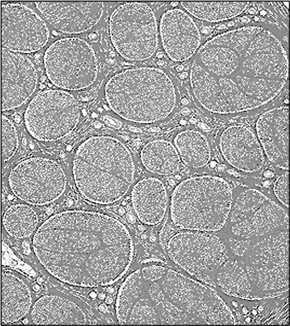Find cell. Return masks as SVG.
I'll return each instance as SVG.
<instances>
[{
    "label": "cell",
    "mask_w": 290,
    "mask_h": 326,
    "mask_svg": "<svg viewBox=\"0 0 290 326\" xmlns=\"http://www.w3.org/2000/svg\"><path fill=\"white\" fill-rule=\"evenodd\" d=\"M288 76L279 39L258 26L216 35L198 51L190 70L194 96L206 110L228 114L251 110L274 99Z\"/></svg>",
    "instance_id": "1"
},
{
    "label": "cell",
    "mask_w": 290,
    "mask_h": 326,
    "mask_svg": "<svg viewBox=\"0 0 290 326\" xmlns=\"http://www.w3.org/2000/svg\"><path fill=\"white\" fill-rule=\"evenodd\" d=\"M34 254L56 279L81 287L111 285L129 269L131 235L116 218L102 213L68 210L54 214L36 230Z\"/></svg>",
    "instance_id": "2"
},
{
    "label": "cell",
    "mask_w": 290,
    "mask_h": 326,
    "mask_svg": "<svg viewBox=\"0 0 290 326\" xmlns=\"http://www.w3.org/2000/svg\"><path fill=\"white\" fill-rule=\"evenodd\" d=\"M193 279L175 270L151 265L135 270L120 286L115 303L121 324H195Z\"/></svg>",
    "instance_id": "3"
},
{
    "label": "cell",
    "mask_w": 290,
    "mask_h": 326,
    "mask_svg": "<svg viewBox=\"0 0 290 326\" xmlns=\"http://www.w3.org/2000/svg\"><path fill=\"white\" fill-rule=\"evenodd\" d=\"M76 188L86 200L109 205L122 199L134 179L132 156L118 139L94 136L78 147L72 162Z\"/></svg>",
    "instance_id": "4"
},
{
    "label": "cell",
    "mask_w": 290,
    "mask_h": 326,
    "mask_svg": "<svg viewBox=\"0 0 290 326\" xmlns=\"http://www.w3.org/2000/svg\"><path fill=\"white\" fill-rule=\"evenodd\" d=\"M105 95L116 114L140 124L166 118L176 102L172 81L165 72L155 67L129 68L115 74L106 83Z\"/></svg>",
    "instance_id": "5"
},
{
    "label": "cell",
    "mask_w": 290,
    "mask_h": 326,
    "mask_svg": "<svg viewBox=\"0 0 290 326\" xmlns=\"http://www.w3.org/2000/svg\"><path fill=\"white\" fill-rule=\"evenodd\" d=\"M232 203L231 187L223 178L211 175L191 177L175 188L171 218L183 230L215 232L226 225Z\"/></svg>",
    "instance_id": "6"
},
{
    "label": "cell",
    "mask_w": 290,
    "mask_h": 326,
    "mask_svg": "<svg viewBox=\"0 0 290 326\" xmlns=\"http://www.w3.org/2000/svg\"><path fill=\"white\" fill-rule=\"evenodd\" d=\"M171 260L196 279L217 289L216 276L230 257L220 237L213 232L186 230L172 234L165 244Z\"/></svg>",
    "instance_id": "7"
},
{
    "label": "cell",
    "mask_w": 290,
    "mask_h": 326,
    "mask_svg": "<svg viewBox=\"0 0 290 326\" xmlns=\"http://www.w3.org/2000/svg\"><path fill=\"white\" fill-rule=\"evenodd\" d=\"M109 34L117 52L131 61H142L155 53L158 43L157 20L152 8L142 2L117 7L109 19Z\"/></svg>",
    "instance_id": "8"
},
{
    "label": "cell",
    "mask_w": 290,
    "mask_h": 326,
    "mask_svg": "<svg viewBox=\"0 0 290 326\" xmlns=\"http://www.w3.org/2000/svg\"><path fill=\"white\" fill-rule=\"evenodd\" d=\"M43 63L50 81L63 90L87 88L97 77L98 65L94 50L79 37H68L54 42L45 50Z\"/></svg>",
    "instance_id": "9"
},
{
    "label": "cell",
    "mask_w": 290,
    "mask_h": 326,
    "mask_svg": "<svg viewBox=\"0 0 290 326\" xmlns=\"http://www.w3.org/2000/svg\"><path fill=\"white\" fill-rule=\"evenodd\" d=\"M232 234L250 247L254 242L288 230L284 210L261 192H241L232 205L228 217Z\"/></svg>",
    "instance_id": "10"
},
{
    "label": "cell",
    "mask_w": 290,
    "mask_h": 326,
    "mask_svg": "<svg viewBox=\"0 0 290 326\" xmlns=\"http://www.w3.org/2000/svg\"><path fill=\"white\" fill-rule=\"evenodd\" d=\"M80 118L75 97L60 90H46L30 101L25 113L26 129L34 139L45 142L61 139L70 134Z\"/></svg>",
    "instance_id": "11"
},
{
    "label": "cell",
    "mask_w": 290,
    "mask_h": 326,
    "mask_svg": "<svg viewBox=\"0 0 290 326\" xmlns=\"http://www.w3.org/2000/svg\"><path fill=\"white\" fill-rule=\"evenodd\" d=\"M9 184L13 194L28 204L42 206L59 198L65 190L66 177L60 165L43 157H32L11 170Z\"/></svg>",
    "instance_id": "12"
},
{
    "label": "cell",
    "mask_w": 290,
    "mask_h": 326,
    "mask_svg": "<svg viewBox=\"0 0 290 326\" xmlns=\"http://www.w3.org/2000/svg\"><path fill=\"white\" fill-rule=\"evenodd\" d=\"M2 48L17 53H31L47 43L50 31L47 25L33 10L15 3L1 6Z\"/></svg>",
    "instance_id": "13"
},
{
    "label": "cell",
    "mask_w": 290,
    "mask_h": 326,
    "mask_svg": "<svg viewBox=\"0 0 290 326\" xmlns=\"http://www.w3.org/2000/svg\"><path fill=\"white\" fill-rule=\"evenodd\" d=\"M2 110L23 104L33 94L38 74L33 62L24 55L2 48Z\"/></svg>",
    "instance_id": "14"
},
{
    "label": "cell",
    "mask_w": 290,
    "mask_h": 326,
    "mask_svg": "<svg viewBox=\"0 0 290 326\" xmlns=\"http://www.w3.org/2000/svg\"><path fill=\"white\" fill-rule=\"evenodd\" d=\"M35 6L49 24L66 34H80L92 28L104 8L102 2H39Z\"/></svg>",
    "instance_id": "15"
},
{
    "label": "cell",
    "mask_w": 290,
    "mask_h": 326,
    "mask_svg": "<svg viewBox=\"0 0 290 326\" xmlns=\"http://www.w3.org/2000/svg\"><path fill=\"white\" fill-rule=\"evenodd\" d=\"M160 31L163 48L175 62L189 59L201 44L200 32L196 24L186 12L179 8L169 9L163 14Z\"/></svg>",
    "instance_id": "16"
},
{
    "label": "cell",
    "mask_w": 290,
    "mask_h": 326,
    "mask_svg": "<svg viewBox=\"0 0 290 326\" xmlns=\"http://www.w3.org/2000/svg\"><path fill=\"white\" fill-rule=\"evenodd\" d=\"M224 159L234 168L247 173L258 171L263 166V150L253 131L244 125L226 128L219 139Z\"/></svg>",
    "instance_id": "17"
},
{
    "label": "cell",
    "mask_w": 290,
    "mask_h": 326,
    "mask_svg": "<svg viewBox=\"0 0 290 326\" xmlns=\"http://www.w3.org/2000/svg\"><path fill=\"white\" fill-rule=\"evenodd\" d=\"M256 130L268 159L279 169L288 170V107H277L263 112L257 120Z\"/></svg>",
    "instance_id": "18"
},
{
    "label": "cell",
    "mask_w": 290,
    "mask_h": 326,
    "mask_svg": "<svg viewBox=\"0 0 290 326\" xmlns=\"http://www.w3.org/2000/svg\"><path fill=\"white\" fill-rule=\"evenodd\" d=\"M131 202L141 222L150 226L158 224L164 219L167 207L168 197L164 184L153 177L139 181L132 189Z\"/></svg>",
    "instance_id": "19"
},
{
    "label": "cell",
    "mask_w": 290,
    "mask_h": 326,
    "mask_svg": "<svg viewBox=\"0 0 290 326\" xmlns=\"http://www.w3.org/2000/svg\"><path fill=\"white\" fill-rule=\"evenodd\" d=\"M32 322L36 324H84L86 317L75 303L66 298L46 295L39 298L32 307Z\"/></svg>",
    "instance_id": "20"
},
{
    "label": "cell",
    "mask_w": 290,
    "mask_h": 326,
    "mask_svg": "<svg viewBox=\"0 0 290 326\" xmlns=\"http://www.w3.org/2000/svg\"><path fill=\"white\" fill-rule=\"evenodd\" d=\"M32 304L30 290L20 277L9 271L2 274V322L10 324L22 319Z\"/></svg>",
    "instance_id": "21"
},
{
    "label": "cell",
    "mask_w": 290,
    "mask_h": 326,
    "mask_svg": "<svg viewBox=\"0 0 290 326\" xmlns=\"http://www.w3.org/2000/svg\"><path fill=\"white\" fill-rule=\"evenodd\" d=\"M140 159L143 167L154 174L169 176L180 169L181 159L176 148L163 139L150 141L142 148Z\"/></svg>",
    "instance_id": "22"
},
{
    "label": "cell",
    "mask_w": 290,
    "mask_h": 326,
    "mask_svg": "<svg viewBox=\"0 0 290 326\" xmlns=\"http://www.w3.org/2000/svg\"><path fill=\"white\" fill-rule=\"evenodd\" d=\"M217 288L228 296L252 300V288L243 262L230 257L218 271Z\"/></svg>",
    "instance_id": "23"
},
{
    "label": "cell",
    "mask_w": 290,
    "mask_h": 326,
    "mask_svg": "<svg viewBox=\"0 0 290 326\" xmlns=\"http://www.w3.org/2000/svg\"><path fill=\"white\" fill-rule=\"evenodd\" d=\"M174 144L180 159L189 168H202L211 159L209 142L198 131L188 130L178 133L175 137Z\"/></svg>",
    "instance_id": "24"
},
{
    "label": "cell",
    "mask_w": 290,
    "mask_h": 326,
    "mask_svg": "<svg viewBox=\"0 0 290 326\" xmlns=\"http://www.w3.org/2000/svg\"><path fill=\"white\" fill-rule=\"evenodd\" d=\"M182 7L200 20L216 22L235 17L249 6L248 2H183Z\"/></svg>",
    "instance_id": "25"
},
{
    "label": "cell",
    "mask_w": 290,
    "mask_h": 326,
    "mask_svg": "<svg viewBox=\"0 0 290 326\" xmlns=\"http://www.w3.org/2000/svg\"><path fill=\"white\" fill-rule=\"evenodd\" d=\"M3 225L13 238L29 237L36 230L38 218L34 210L25 205L16 204L9 207L4 213Z\"/></svg>",
    "instance_id": "26"
},
{
    "label": "cell",
    "mask_w": 290,
    "mask_h": 326,
    "mask_svg": "<svg viewBox=\"0 0 290 326\" xmlns=\"http://www.w3.org/2000/svg\"><path fill=\"white\" fill-rule=\"evenodd\" d=\"M18 147V137L16 128L11 120L2 116V160H9L15 154Z\"/></svg>",
    "instance_id": "27"
},
{
    "label": "cell",
    "mask_w": 290,
    "mask_h": 326,
    "mask_svg": "<svg viewBox=\"0 0 290 326\" xmlns=\"http://www.w3.org/2000/svg\"><path fill=\"white\" fill-rule=\"evenodd\" d=\"M288 178V172L287 171L277 178L273 187L274 193L277 199L287 208L289 203Z\"/></svg>",
    "instance_id": "28"
},
{
    "label": "cell",
    "mask_w": 290,
    "mask_h": 326,
    "mask_svg": "<svg viewBox=\"0 0 290 326\" xmlns=\"http://www.w3.org/2000/svg\"><path fill=\"white\" fill-rule=\"evenodd\" d=\"M264 176L267 178H273L274 176V173L271 170H267L264 173Z\"/></svg>",
    "instance_id": "29"
},
{
    "label": "cell",
    "mask_w": 290,
    "mask_h": 326,
    "mask_svg": "<svg viewBox=\"0 0 290 326\" xmlns=\"http://www.w3.org/2000/svg\"><path fill=\"white\" fill-rule=\"evenodd\" d=\"M181 112L183 115H187L190 113V111L188 108H184L181 110Z\"/></svg>",
    "instance_id": "30"
},
{
    "label": "cell",
    "mask_w": 290,
    "mask_h": 326,
    "mask_svg": "<svg viewBox=\"0 0 290 326\" xmlns=\"http://www.w3.org/2000/svg\"><path fill=\"white\" fill-rule=\"evenodd\" d=\"M183 68H184V67H183V66H182V65H178V66H177L176 67V68H175V70H176L177 72H181V71H182V70H183Z\"/></svg>",
    "instance_id": "31"
},
{
    "label": "cell",
    "mask_w": 290,
    "mask_h": 326,
    "mask_svg": "<svg viewBox=\"0 0 290 326\" xmlns=\"http://www.w3.org/2000/svg\"><path fill=\"white\" fill-rule=\"evenodd\" d=\"M187 76V73L186 72H183L180 75V77L182 79L186 78Z\"/></svg>",
    "instance_id": "32"
},
{
    "label": "cell",
    "mask_w": 290,
    "mask_h": 326,
    "mask_svg": "<svg viewBox=\"0 0 290 326\" xmlns=\"http://www.w3.org/2000/svg\"><path fill=\"white\" fill-rule=\"evenodd\" d=\"M241 21H242L243 22L248 23V22H250V19L248 17H243V19H241Z\"/></svg>",
    "instance_id": "33"
},
{
    "label": "cell",
    "mask_w": 290,
    "mask_h": 326,
    "mask_svg": "<svg viewBox=\"0 0 290 326\" xmlns=\"http://www.w3.org/2000/svg\"><path fill=\"white\" fill-rule=\"evenodd\" d=\"M181 101L183 105H186L188 103V100L185 98H183Z\"/></svg>",
    "instance_id": "34"
},
{
    "label": "cell",
    "mask_w": 290,
    "mask_h": 326,
    "mask_svg": "<svg viewBox=\"0 0 290 326\" xmlns=\"http://www.w3.org/2000/svg\"><path fill=\"white\" fill-rule=\"evenodd\" d=\"M255 12H256V9H255L253 8H251L249 10V13L251 14L255 13Z\"/></svg>",
    "instance_id": "35"
},
{
    "label": "cell",
    "mask_w": 290,
    "mask_h": 326,
    "mask_svg": "<svg viewBox=\"0 0 290 326\" xmlns=\"http://www.w3.org/2000/svg\"><path fill=\"white\" fill-rule=\"evenodd\" d=\"M170 4H171V6H172V7H176V6L178 5V2H171V3H170Z\"/></svg>",
    "instance_id": "36"
},
{
    "label": "cell",
    "mask_w": 290,
    "mask_h": 326,
    "mask_svg": "<svg viewBox=\"0 0 290 326\" xmlns=\"http://www.w3.org/2000/svg\"><path fill=\"white\" fill-rule=\"evenodd\" d=\"M157 64H158L159 65H163V64H164V62H163V61H162V60H159V61H158V62H157Z\"/></svg>",
    "instance_id": "37"
},
{
    "label": "cell",
    "mask_w": 290,
    "mask_h": 326,
    "mask_svg": "<svg viewBox=\"0 0 290 326\" xmlns=\"http://www.w3.org/2000/svg\"><path fill=\"white\" fill-rule=\"evenodd\" d=\"M28 320H27L26 318L24 319L23 320V323H25V324L27 323H28Z\"/></svg>",
    "instance_id": "38"
},
{
    "label": "cell",
    "mask_w": 290,
    "mask_h": 326,
    "mask_svg": "<svg viewBox=\"0 0 290 326\" xmlns=\"http://www.w3.org/2000/svg\"><path fill=\"white\" fill-rule=\"evenodd\" d=\"M162 56H163V55H162V54H161V53H158V54L157 57H158V58H162Z\"/></svg>",
    "instance_id": "39"
}]
</instances>
